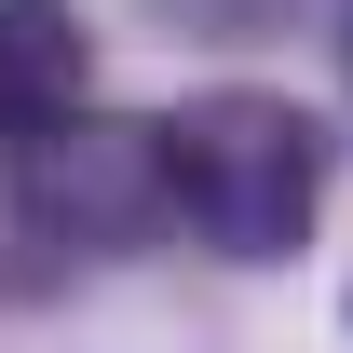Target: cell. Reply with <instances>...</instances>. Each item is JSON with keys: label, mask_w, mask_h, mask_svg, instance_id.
I'll return each instance as SVG.
<instances>
[{"label": "cell", "mask_w": 353, "mask_h": 353, "mask_svg": "<svg viewBox=\"0 0 353 353\" xmlns=\"http://www.w3.org/2000/svg\"><path fill=\"white\" fill-rule=\"evenodd\" d=\"M163 204L218 259H299L312 204H326V123L285 109V95H190L163 123Z\"/></svg>", "instance_id": "6da1fadb"}, {"label": "cell", "mask_w": 353, "mask_h": 353, "mask_svg": "<svg viewBox=\"0 0 353 353\" xmlns=\"http://www.w3.org/2000/svg\"><path fill=\"white\" fill-rule=\"evenodd\" d=\"M28 245L68 259H123L136 231L163 218V123H109V109H54L28 123Z\"/></svg>", "instance_id": "7a4b0ae2"}, {"label": "cell", "mask_w": 353, "mask_h": 353, "mask_svg": "<svg viewBox=\"0 0 353 353\" xmlns=\"http://www.w3.org/2000/svg\"><path fill=\"white\" fill-rule=\"evenodd\" d=\"M95 41H82V0H0V123H54L82 95Z\"/></svg>", "instance_id": "3957f363"}]
</instances>
